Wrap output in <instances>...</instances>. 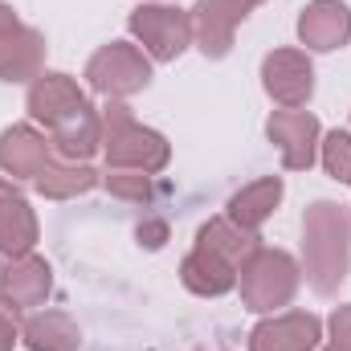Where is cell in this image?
I'll return each mask as SVG.
<instances>
[{
    "label": "cell",
    "instance_id": "19",
    "mask_svg": "<svg viewBox=\"0 0 351 351\" xmlns=\"http://www.w3.org/2000/svg\"><path fill=\"white\" fill-rule=\"evenodd\" d=\"M45 196H53V200H66V196H78V192H90L94 184H98V176L90 172L86 164H70V160H49L45 164V172L33 180Z\"/></svg>",
    "mask_w": 351,
    "mask_h": 351
},
{
    "label": "cell",
    "instance_id": "15",
    "mask_svg": "<svg viewBox=\"0 0 351 351\" xmlns=\"http://www.w3.org/2000/svg\"><path fill=\"white\" fill-rule=\"evenodd\" d=\"M245 12H237L229 0H196L192 8V37L204 49V58H225L233 45V29Z\"/></svg>",
    "mask_w": 351,
    "mask_h": 351
},
{
    "label": "cell",
    "instance_id": "4",
    "mask_svg": "<svg viewBox=\"0 0 351 351\" xmlns=\"http://www.w3.org/2000/svg\"><path fill=\"white\" fill-rule=\"evenodd\" d=\"M237 278H241V298H245L250 311H278L298 290V265H294V258L282 254V250H262V245L245 258V265L237 269Z\"/></svg>",
    "mask_w": 351,
    "mask_h": 351
},
{
    "label": "cell",
    "instance_id": "6",
    "mask_svg": "<svg viewBox=\"0 0 351 351\" xmlns=\"http://www.w3.org/2000/svg\"><path fill=\"white\" fill-rule=\"evenodd\" d=\"M131 33L143 41V49L156 62H172L192 41V16L168 4H143L131 12Z\"/></svg>",
    "mask_w": 351,
    "mask_h": 351
},
{
    "label": "cell",
    "instance_id": "9",
    "mask_svg": "<svg viewBox=\"0 0 351 351\" xmlns=\"http://www.w3.org/2000/svg\"><path fill=\"white\" fill-rule=\"evenodd\" d=\"M262 78L269 98H278L282 106L298 110L311 90H315V70H311V58L298 53V49H274L269 58L262 62Z\"/></svg>",
    "mask_w": 351,
    "mask_h": 351
},
{
    "label": "cell",
    "instance_id": "12",
    "mask_svg": "<svg viewBox=\"0 0 351 351\" xmlns=\"http://www.w3.org/2000/svg\"><path fill=\"white\" fill-rule=\"evenodd\" d=\"M319 331L323 327H319L315 315L290 311V315L258 323L254 335H250V351H315L319 348Z\"/></svg>",
    "mask_w": 351,
    "mask_h": 351
},
{
    "label": "cell",
    "instance_id": "18",
    "mask_svg": "<svg viewBox=\"0 0 351 351\" xmlns=\"http://www.w3.org/2000/svg\"><path fill=\"white\" fill-rule=\"evenodd\" d=\"M25 339L33 351H78V327L70 323V315L45 311L25 323Z\"/></svg>",
    "mask_w": 351,
    "mask_h": 351
},
{
    "label": "cell",
    "instance_id": "10",
    "mask_svg": "<svg viewBox=\"0 0 351 351\" xmlns=\"http://www.w3.org/2000/svg\"><path fill=\"white\" fill-rule=\"evenodd\" d=\"M82 106H90L86 94L66 74H37V82L29 90V114L37 123H45L49 131H58L62 123H70Z\"/></svg>",
    "mask_w": 351,
    "mask_h": 351
},
{
    "label": "cell",
    "instance_id": "16",
    "mask_svg": "<svg viewBox=\"0 0 351 351\" xmlns=\"http://www.w3.org/2000/svg\"><path fill=\"white\" fill-rule=\"evenodd\" d=\"M37 241V217L33 208L25 204V196L12 192L8 180H0V254L8 258H21L29 254Z\"/></svg>",
    "mask_w": 351,
    "mask_h": 351
},
{
    "label": "cell",
    "instance_id": "7",
    "mask_svg": "<svg viewBox=\"0 0 351 351\" xmlns=\"http://www.w3.org/2000/svg\"><path fill=\"white\" fill-rule=\"evenodd\" d=\"M41 58H45L41 33H33L29 25H21L16 12L8 4H0V78L4 82L33 78L41 70Z\"/></svg>",
    "mask_w": 351,
    "mask_h": 351
},
{
    "label": "cell",
    "instance_id": "14",
    "mask_svg": "<svg viewBox=\"0 0 351 351\" xmlns=\"http://www.w3.org/2000/svg\"><path fill=\"white\" fill-rule=\"evenodd\" d=\"M348 33H351V8L339 4V0H315L298 16V37L311 49H323V53L339 49L348 41Z\"/></svg>",
    "mask_w": 351,
    "mask_h": 351
},
{
    "label": "cell",
    "instance_id": "25",
    "mask_svg": "<svg viewBox=\"0 0 351 351\" xmlns=\"http://www.w3.org/2000/svg\"><path fill=\"white\" fill-rule=\"evenodd\" d=\"M327 351H343V348H335V343H331V348H327Z\"/></svg>",
    "mask_w": 351,
    "mask_h": 351
},
{
    "label": "cell",
    "instance_id": "20",
    "mask_svg": "<svg viewBox=\"0 0 351 351\" xmlns=\"http://www.w3.org/2000/svg\"><path fill=\"white\" fill-rule=\"evenodd\" d=\"M323 168L331 180L351 184V135L348 131H331L323 139Z\"/></svg>",
    "mask_w": 351,
    "mask_h": 351
},
{
    "label": "cell",
    "instance_id": "5",
    "mask_svg": "<svg viewBox=\"0 0 351 351\" xmlns=\"http://www.w3.org/2000/svg\"><path fill=\"white\" fill-rule=\"evenodd\" d=\"M86 78L98 94L127 98V94H135L152 82V66H147L143 49H135L127 41H110L86 62Z\"/></svg>",
    "mask_w": 351,
    "mask_h": 351
},
{
    "label": "cell",
    "instance_id": "1",
    "mask_svg": "<svg viewBox=\"0 0 351 351\" xmlns=\"http://www.w3.org/2000/svg\"><path fill=\"white\" fill-rule=\"evenodd\" d=\"M258 250V237L250 229H241L237 221L221 217V221H208L196 237V250L184 258V286L192 294H204V298H217L225 290L237 286V269L245 265V258Z\"/></svg>",
    "mask_w": 351,
    "mask_h": 351
},
{
    "label": "cell",
    "instance_id": "17",
    "mask_svg": "<svg viewBox=\"0 0 351 351\" xmlns=\"http://www.w3.org/2000/svg\"><path fill=\"white\" fill-rule=\"evenodd\" d=\"M278 200H282V180H278V176H265V180L241 188V192L229 200V221H237L241 229L254 233L258 225H265V217L278 208Z\"/></svg>",
    "mask_w": 351,
    "mask_h": 351
},
{
    "label": "cell",
    "instance_id": "23",
    "mask_svg": "<svg viewBox=\"0 0 351 351\" xmlns=\"http://www.w3.org/2000/svg\"><path fill=\"white\" fill-rule=\"evenodd\" d=\"M16 343V327H12V311L0 302V351H12Z\"/></svg>",
    "mask_w": 351,
    "mask_h": 351
},
{
    "label": "cell",
    "instance_id": "11",
    "mask_svg": "<svg viewBox=\"0 0 351 351\" xmlns=\"http://www.w3.org/2000/svg\"><path fill=\"white\" fill-rule=\"evenodd\" d=\"M49 294V265L33 254H21L0 269V302L8 311H29L41 306Z\"/></svg>",
    "mask_w": 351,
    "mask_h": 351
},
{
    "label": "cell",
    "instance_id": "13",
    "mask_svg": "<svg viewBox=\"0 0 351 351\" xmlns=\"http://www.w3.org/2000/svg\"><path fill=\"white\" fill-rule=\"evenodd\" d=\"M49 160H53L49 139L37 135L33 127H8L0 135V168L12 180H37Z\"/></svg>",
    "mask_w": 351,
    "mask_h": 351
},
{
    "label": "cell",
    "instance_id": "22",
    "mask_svg": "<svg viewBox=\"0 0 351 351\" xmlns=\"http://www.w3.org/2000/svg\"><path fill=\"white\" fill-rule=\"evenodd\" d=\"M331 335H335V348L351 351V306H339L335 319H331Z\"/></svg>",
    "mask_w": 351,
    "mask_h": 351
},
{
    "label": "cell",
    "instance_id": "3",
    "mask_svg": "<svg viewBox=\"0 0 351 351\" xmlns=\"http://www.w3.org/2000/svg\"><path fill=\"white\" fill-rule=\"evenodd\" d=\"M102 143H106V164L110 168H131V172H160L168 164V139L139 127L135 114L123 102H110L102 114Z\"/></svg>",
    "mask_w": 351,
    "mask_h": 351
},
{
    "label": "cell",
    "instance_id": "24",
    "mask_svg": "<svg viewBox=\"0 0 351 351\" xmlns=\"http://www.w3.org/2000/svg\"><path fill=\"white\" fill-rule=\"evenodd\" d=\"M229 4H233L237 12H250V8H254V4H262V0H229Z\"/></svg>",
    "mask_w": 351,
    "mask_h": 351
},
{
    "label": "cell",
    "instance_id": "8",
    "mask_svg": "<svg viewBox=\"0 0 351 351\" xmlns=\"http://www.w3.org/2000/svg\"><path fill=\"white\" fill-rule=\"evenodd\" d=\"M265 131L278 143L282 164L290 172H306L315 164V152H319V119L315 114H306V110H278L265 123Z\"/></svg>",
    "mask_w": 351,
    "mask_h": 351
},
{
    "label": "cell",
    "instance_id": "21",
    "mask_svg": "<svg viewBox=\"0 0 351 351\" xmlns=\"http://www.w3.org/2000/svg\"><path fill=\"white\" fill-rule=\"evenodd\" d=\"M110 192L123 200H152V176L147 172H131V168H110L106 176Z\"/></svg>",
    "mask_w": 351,
    "mask_h": 351
},
{
    "label": "cell",
    "instance_id": "2",
    "mask_svg": "<svg viewBox=\"0 0 351 351\" xmlns=\"http://www.w3.org/2000/svg\"><path fill=\"white\" fill-rule=\"evenodd\" d=\"M302 254H306V278L319 294H335L351 265V225L339 204L319 200L302 217Z\"/></svg>",
    "mask_w": 351,
    "mask_h": 351
}]
</instances>
